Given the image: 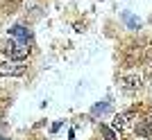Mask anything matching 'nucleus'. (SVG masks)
Returning a JSON list of instances; mask_svg holds the SVG:
<instances>
[{
  "label": "nucleus",
  "instance_id": "obj_5",
  "mask_svg": "<svg viewBox=\"0 0 152 140\" xmlns=\"http://www.w3.org/2000/svg\"><path fill=\"white\" fill-rule=\"evenodd\" d=\"M136 134L141 138H152V118H145L136 124Z\"/></svg>",
  "mask_w": 152,
  "mask_h": 140
},
{
  "label": "nucleus",
  "instance_id": "obj_8",
  "mask_svg": "<svg viewBox=\"0 0 152 140\" xmlns=\"http://www.w3.org/2000/svg\"><path fill=\"white\" fill-rule=\"evenodd\" d=\"M107 111H109V104L104 102V104H95L91 113H93V115H100V113H107Z\"/></svg>",
  "mask_w": 152,
  "mask_h": 140
},
{
  "label": "nucleus",
  "instance_id": "obj_3",
  "mask_svg": "<svg viewBox=\"0 0 152 140\" xmlns=\"http://www.w3.org/2000/svg\"><path fill=\"white\" fill-rule=\"evenodd\" d=\"M5 54L9 59H18V61H23V59L30 54V48H27L25 43H7V48H5Z\"/></svg>",
  "mask_w": 152,
  "mask_h": 140
},
{
  "label": "nucleus",
  "instance_id": "obj_7",
  "mask_svg": "<svg viewBox=\"0 0 152 140\" xmlns=\"http://www.w3.org/2000/svg\"><path fill=\"white\" fill-rule=\"evenodd\" d=\"M100 134L104 136V140H116V131H114V127L109 129V127H104V124H102V127H100Z\"/></svg>",
  "mask_w": 152,
  "mask_h": 140
},
{
  "label": "nucleus",
  "instance_id": "obj_2",
  "mask_svg": "<svg viewBox=\"0 0 152 140\" xmlns=\"http://www.w3.org/2000/svg\"><path fill=\"white\" fill-rule=\"evenodd\" d=\"M27 66L18 59H9V61H0V77H20L25 75Z\"/></svg>",
  "mask_w": 152,
  "mask_h": 140
},
{
  "label": "nucleus",
  "instance_id": "obj_6",
  "mask_svg": "<svg viewBox=\"0 0 152 140\" xmlns=\"http://www.w3.org/2000/svg\"><path fill=\"white\" fill-rule=\"evenodd\" d=\"M9 34H12L14 38H20V41H25V43L32 38V32L27 30V27H23V25H14L12 30H9Z\"/></svg>",
  "mask_w": 152,
  "mask_h": 140
},
{
  "label": "nucleus",
  "instance_id": "obj_4",
  "mask_svg": "<svg viewBox=\"0 0 152 140\" xmlns=\"http://www.w3.org/2000/svg\"><path fill=\"white\" fill-rule=\"evenodd\" d=\"M121 84H123V90H125V93H136V90L141 88V77H139V75L123 77Z\"/></svg>",
  "mask_w": 152,
  "mask_h": 140
},
{
  "label": "nucleus",
  "instance_id": "obj_9",
  "mask_svg": "<svg viewBox=\"0 0 152 140\" xmlns=\"http://www.w3.org/2000/svg\"><path fill=\"white\" fill-rule=\"evenodd\" d=\"M0 127H2V108H0Z\"/></svg>",
  "mask_w": 152,
  "mask_h": 140
},
{
  "label": "nucleus",
  "instance_id": "obj_1",
  "mask_svg": "<svg viewBox=\"0 0 152 140\" xmlns=\"http://www.w3.org/2000/svg\"><path fill=\"white\" fill-rule=\"evenodd\" d=\"M136 120H139L136 111H123V113H118V115L114 118L111 127H114L116 134H121V131H129V129L136 127Z\"/></svg>",
  "mask_w": 152,
  "mask_h": 140
},
{
  "label": "nucleus",
  "instance_id": "obj_10",
  "mask_svg": "<svg viewBox=\"0 0 152 140\" xmlns=\"http://www.w3.org/2000/svg\"><path fill=\"white\" fill-rule=\"evenodd\" d=\"M0 140H7V138H0Z\"/></svg>",
  "mask_w": 152,
  "mask_h": 140
}]
</instances>
